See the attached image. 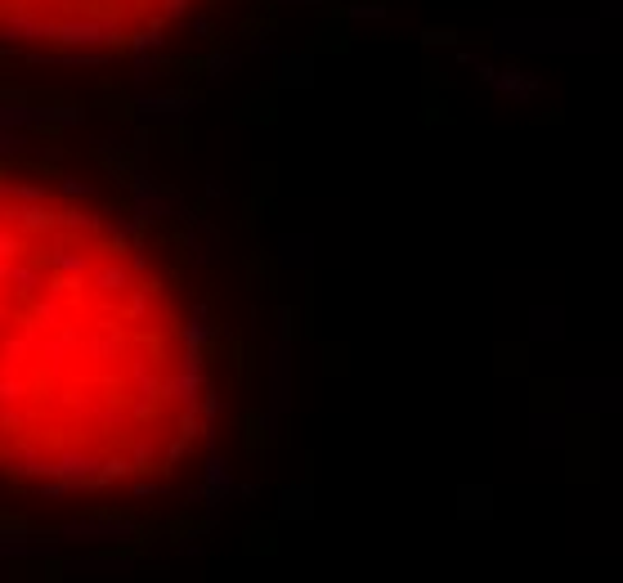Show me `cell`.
Masks as SVG:
<instances>
[{
    "mask_svg": "<svg viewBox=\"0 0 623 583\" xmlns=\"http://www.w3.org/2000/svg\"><path fill=\"white\" fill-rule=\"evenodd\" d=\"M211 350L157 220L113 180L0 144V484L139 503L211 440Z\"/></svg>",
    "mask_w": 623,
    "mask_h": 583,
    "instance_id": "cell-1",
    "label": "cell"
},
{
    "mask_svg": "<svg viewBox=\"0 0 623 583\" xmlns=\"http://www.w3.org/2000/svg\"><path fill=\"white\" fill-rule=\"evenodd\" d=\"M251 0H0V72L139 81L189 72L242 32Z\"/></svg>",
    "mask_w": 623,
    "mask_h": 583,
    "instance_id": "cell-2",
    "label": "cell"
}]
</instances>
